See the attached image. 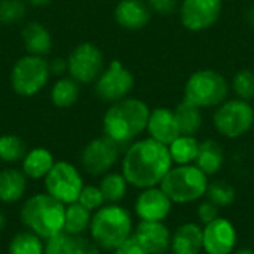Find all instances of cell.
Returning a JSON list of instances; mask_svg holds the SVG:
<instances>
[{
	"mask_svg": "<svg viewBox=\"0 0 254 254\" xmlns=\"http://www.w3.org/2000/svg\"><path fill=\"white\" fill-rule=\"evenodd\" d=\"M238 244V232L226 217L202 226V250L205 254H234Z\"/></svg>",
	"mask_w": 254,
	"mask_h": 254,
	"instance_id": "13",
	"label": "cell"
},
{
	"mask_svg": "<svg viewBox=\"0 0 254 254\" xmlns=\"http://www.w3.org/2000/svg\"><path fill=\"white\" fill-rule=\"evenodd\" d=\"M91 220H92V213L86 210L83 205H80L79 202L65 205L63 232L68 234L73 238L85 237L89 232Z\"/></svg>",
	"mask_w": 254,
	"mask_h": 254,
	"instance_id": "24",
	"label": "cell"
},
{
	"mask_svg": "<svg viewBox=\"0 0 254 254\" xmlns=\"http://www.w3.org/2000/svg\"><path fill=\"white\" fill-rule=\"evenodd\" d=\"M232 89L237 98L250 101L254 98V73L252 70H240L232 79Z\"/></svg>",
	"mask_w": 254,
	"mask_h": 254,
	"instance_id": "32",
	"label": "cell"
},
{
	"mask_svg": "<svg viewBox=\"0 0 254 254\" xmlns=\"http://www.w3.org/2000/svg\"><path fill=\"white\" fill-rule=\"evenodd\" d=\"M229 94V83L223 74L216 70L204 68L195 71L185 85L183 100L190 104L205 109V107H219L226 101Z\"/></svg>",
	"mask_w": 254,
	"mask_h": 254,
	"instance_id": "6",
	"label": "cell"
},
{
	"mask_svg": "<svg viewBox=\"0 0 254 254\" xmlns=\"http://www.w3.org/2000/svg\"><path fill=\"white\" fill-rule=\"evenodd\" d=\"M247 19H249V22H250V25L254 27V6L249 10V13H247Z\"/></svg>",
	"mask_w": 254,
	"mask_h": 254,
	"instance_id": "43",
	"label": "cell"
},
{
	"mask_svg": "<svg viewBox=\"0 0 254 254\" xmlns=\"http://www.w3.org/2000/svg\"><path fill=\"white\" fill-rule=\"evenodd\" d=\"M152 16V10L143 0H121L115 9L116 22L127 30L144 28Z\"/></svg>",
	"mask_w": 254,
	"mask_h": 254,
	"instance_id": "18",
	"label": "cell"
},
{
	"mask_svg": "<svg viewBox=\"0 0 254 254\" xmlns=\"http://www.w3.org/2000/svg\"><path fill=\"white\" fill-rule=\"evenodd\" d=\"M131 213L121 204H106L95 213L89 226V238L101 252H115L134 234Z\"/></svg>",
	"mask_w": 254,
	"mask_h": 254,
	"instance_id": "3",
	"label": "cell"
},
{
	"mask_svg": "<svg viewBox=\"0 0 254 254\" xmlns=\"http://www.w3.org/2000/svg\"><path fill=\"white\" fill-rule=\"evenodd\" d=\"M45 192L64 205L77 202L85 186L80 170L68 161H57L49 174L43 179Z\"/></svg>",
	"mask_w": 254,
	"mask_h": 254,
	"instance_id": "9",
	"label": "cell"
},
{
	"mask_svg": "<svg viewBox=\"0 0 254 254\" xmlns=\"http://www.w3.org/2000/svg\"><path fill=\"white\" fill-rule=\"evenodd\" d=\"M30 3H33V4H36V6H43V4H46L49 0H28Z\"/></svg>",
	"mask_w": 254,
	"mask_h": 254,
	"instance_id": "44",
	"label": "cell"
},
{
	"mask_svg": "<svg viewBox=\"0 0 254 254\" xmlns=\"http://www.w3.org/2000/svg\"><path fill=\"white\" fill-rule=\"evenodd\" d=\"M74 238L65 232H60L45 240V254H73Z\"/></svg>",
	"mask_w": 254,
	"mask_h": 254,
	"instance_id": "34",
	"label": "cell"
},
{
	"mask_svg": "<svg viewBox=\"0 0 254 254\" xmlns=\"http://www.w3.org/2000/svg\"><path fill=\"white\" fill-rule=\"evenodd\" d=\"M210 177L195 164L173 165L159 185L173 204H193L205 198Z\"/></svg>",
	"mask_w": 254,
	"mask_h": 254,
	"instance_id": "5",
	"label": "cell"
},
{
	"mask_svg": "<svg viewBox=\"0 0 254 254\" xmlns=\"http://www.w3.org/2000/svg\"><path fill=\"white\" fill-rule=\"evenodd\" d=\"M27 153L25 143L15 134L0 135V161L4 164H16Z\"/></svg>",
	"mask_w": 254,
	"mask_h": 254,
	"instance_id": "30",
	"label": "cell"
},
{
	"mask_svg": "<svg viewBox=\"0 0 254 254\" xmlns=\"http://www.w3.org/2000/svg\"><path fill=\"white\" fill-rule=\"evenodd\" d=\"M146 131L149 132V137L155 141L170 146L180 135L174 110L167 107H158L155 110H150Z\"/></svg>",
	"mask_w": 254,
	"mask_h": 254,
	"instance_id": "17",
	"label": "cell"
},
{
	"mask_svg": "<svg viewBox=\"0 0 254 254\" xmlns=\"http://www.w3.org/2000/svg\"><path fill=\"white\" fill-rule=\"evenodd\" d=\"M171 254H201L202 250V226L195 222L180 225L171 235Z\"/></svg>",
	"mask_w": 254,
	"mask_h": 254,
	"instance_id": "19",
	"label": "cell"
},
{
	"mask_svg": "<svg viewBox=\"0 0 254 254\" xmlns=\"http://www.w3.org/2000/svg\"><path fill=\"white\" fill-rule=\"evenodd\" d=\"M77 202L80 205H83L86 210H89L91 213H95L103 205H106L104 195H103L98 185H85L80 195H79Z\"/></svg>",
	"mask_w": 254,
	"mask_h": 254,
	"instance_id": "33",
	"label": "cell"
},
{
	"mask_svg": "<svg viewBox=\"0 0 254 254\" xmlns=\"http://www.w3.org/2000/svg\"><path fill=\"white\" fill-rule=\"evenodd\" d=\"M199 143L195 135H179L170 146V155L174 165H189L195 164L199 152Z\"/></svg>",
	"mask_w": 254,
	"mask_h": 254,
	"instance_id": "26",
	"label": "cell"
},
{
	"mask_svg": "<svg viewBox=\"0 0 254 254\" xmlns=\"http://www.w3.org/2000/svg\"><path fill=\"white\" fill-rule=\"evenodd\" d=\"M146 3L152 12L164 15V16L171 15L173 12H176V7H177V0H147Z\"/></svg>",
	"mask_w": 254,
	"mask_h": 254,
	"instance_id": "38",
	"label": "cell"
},
{
	"mask_svg": "<svg viewBox=\"0 0 254 254\" xmlns=\"http://www.w3.org/2000/svg\"><path fill=\"white\" fill-rule=\"evenodd\" d=\"M104 70V55L101 49L89 42L77 45L67 58V71L77 83H95Z\"/></svg>",
	"mask_w": 254,
	"mask_h": 254,
	"instance_id": "11",
	"label": "cell"
},
{
	"mask_svg": "<svg viewBox=\"0 0 254 254\" xmlns=\"http://www.w3.org/2000/svg\"><path fill=\"white\" fill-rule=\"evenodd\" d=\"M25 15V4L21 0H0V22L13 24Z\"/></svg>",
	"mask_w": 254,
	"mask_h": 254,
	"instance_id": "35",
	"label": "cell"
},
{
	"mask_svg": "<svg viewBox=\"0 0 254 254\" xmlns=\"http://www.w3.org/2000/svg\"><path fill=\"white\" fill-rule=\"evenodd\" d=\"M122 146L109 138L107 135L91 140L82 150L80 164L86 174L92 177H101L113 170L118 164Z\"/></svg>",
	"mask_w": 254,
	"mask_h": 254,
	"instance_id": "10",
	"label": "cell"
},
{
	"mask_svg": "<svg viewBox=\"0 0 254 254\" xmlns=\"http://www.w3.org/2000/svg\"><path fill=\"white\" fill-rule=\"evenodd\" d=\"M205 198L213 204H216L219 208H225L234 204L237 198V192L235 188L226 180H214L210 182Z\"/></svg>",
	"mask_w": 254,
	"mask_h": 254,
	"instance_id": "31",
	"label": "cell"
},
{
	"mask_svg": "<svg viewBox=\"0 0 254 254\" xmlns=\"http://www.w3.org/2000/svg\"><path fill=\"white\" fill-rule=\"evenodd\" d=\"M173 165L168 146L147 137L135 140L125 147L121 173L129 186L141 190L159 186Z\"/></svg>",
	"mask_w": 254,
	"mask_h": 254,
	"instance_id": "1",
	"label": "cell"
},
{
	"mask_svg": "<svg viewBox=\"0 0 254 254\" xmlns=\"http://www.w3.org/2000/svg\"><path fill=\"white\" fill-rule=\"evenodd\" d=\"M167 254H168V253H167Z\"/></svg>",
	"mask_w": 254,
	"mask_h": 254,
	"instance_id": "45",
	"label": "cell"
},
{
	"mask_svg": "<svg viewBox=\"0 0 254 254\" xmlns=\"http://www.w3.org/2000/svg\"><path fill=\"white\" fill-rule=\"evenodd\" d=\"M132 88L134 76L119 60H113L95 80V94L100 100L107 103H116L127 98Z\"/></svg>",
	"mask_w": 254,
	"mask_h": 254,
	"instance_id": "12",
	"label": "cell"
},
{
	"mask_svg": "<svg viewBox=\"0 0 254 254\" xmlns=\"http://www.w3.org/2000/svg\"><path fill=\"white\" fill-rule=\"evenodd\" d=\"M6 225H7V219H6V214L0 210V235L1 232L6 229Z\"/></svg>",
	"mask_w": 254,
	"mask_h": 254,
	"instance_id": "41",
	"label": "cell"
},
{
	"mask_svg": "<svg viewBox=\"0 0 254 254\" xmlns=\"http://www.w3.org/2000/svg\"><path fill=\"white\" fill-rule=\"evenodd\" d=\"M173 232L165 222H138L134 237L147 254H167L170 252Z\"/></svg>",
	"mask_w": 254,
	"mask_h": 254,
	"instance_id": "16",
	"label": "cell"
},
{
	"mask_svg": "<svg viewBox=\"0 0 254 254\" xmlns=\"http://www.w3.org/2000/svg\"><path fill=\"white\" fill-rule=\"evenodd\" d=\"M79 98V83L71 77L58 79L51 89V101L58 109L71 107Z\"/></svg>",
	"mask_w": 254,
	"mask_h": 254,
	"instance_id": "29",
	"label": "cell"
},
{
	"mask_svg": "<svg viewBox=\"0 0 254 254\" xmlns=\"http://www.w3.org/2000/svg\"><path fill=\"white\" fill-rule=\"evenodd\" d=\"M7 254H45V240L28 229L19 231L10 238Z\"/></svg>",
	"mask_w": 254,
	"mask_h": 254,
	"instance_id": "28",
	"label": "cell"
},
{
	"mask_svg": "<svg viewBox=\"0 0 254 254\" xmlns=\"http://www.w3.org/2000/svg\"><path fill=\"white\" fill-rule=\"evenodd\" d=\"M49 63V71L51 74H63L64 71H67V60L63 58H54Z\"/></svg>",
	"mask_w": 254,
	"mask_h": 254,
	"instance_id": "40",
	"label": "cell"
},
{
	"mask_svg": "<svg viewBox=\"0 0 254 254\" xmlns=\"http://www.w3.org/2000/svg\"><path fill=\"white\" fill-rule=\"evenodd\" d=\"M149 116V106L138 98L127 97L121 101L112 103L103 118L104 135L122 147H127L146 131Z\"/></svg>",
	"mask_w": 254,
	"mask_h": 254,
	"instance_id": "2",
	"label": "cell"
},
{
	"mask_svg": "<svg viewBox=\"0 0 254 254\" xmlns=\"http://www.w3.org/2000/svg\"><path fill=\"white\" fill-rule=\"evenodd\" d=\"M22 42L30 55L45 57L52 49V36L40 22H28L22 28Z\"/></svg>",
	"mask_w": 254,
	"mask_h": 254,
	"instance_id": "22",
	"label": "cell"
},
{
	"mask_svg": "<svg viewBox=\"0 0 254 254\" xmlns=\"http://www.w3.org/2000/svg\"><path fill=\"white\" fill-rule=\"evenodd\" d=\"M113 254H147L146 250L141 247V244L135 240L134 234L132 237H129L125 243H122L115 252Z\"/></svg>",
	"mask_w": 254,
	"mask_h": 254,
	"instance_id": "39",
	"label": "cell"
},
{
	"mask_svg": "<svg viewBox=\"0 0 254 254\" xmlns=\"http://www.w3.org/2000/svg\"><path fill=\"white\" fill-rule=\"evenodd\" d=\"M196 217H198L199 223L202 226H205V225L214 222L217 217H220V208L205 198L199 202V205L196 208Z\"/></svg>",
	"mask_w": 254,
	"mask_h": 254,
	"instance_id": "36",
	"label": "cell"
},
{
	"mask_svg": "<svg viewBox=\"0 0 254 254\" xmlns=\"http://www.w3.org/2000/svg\"><path fill=\"white\" fill-rule=\"evenodd\" d=\"M28 186V179L18 168L0 170V204L10 205L19 202Z\"/></svg>",
	"mask_w": 254,
	"mask_h": 254,
	"instance_id": "20",
	"label": "cell"
},
{
	"mask_svg": "<svg viewBox=\"0 0 254 254\" xmlns=\"http://www.w3.org/2000/svg\"><path fill=\"white\" fill-rule=\"evenodd\" d=\"M54 155L46 147H34L27 150L25 156L21 161V171L28 180H43L52 167L55 165Z\"/></svg>",
	"mask_w": 254,
	"mask_h": 254,
	"instance_id": "21",
	"label": "cell"
},
{
	"mask_svg": "<svg viewBox=\"0 0 254 254\" xmlns=\"http://www.w3.org/2000/svg\"><path fill=\"white\" fill-rule=\"evenodd\" d=\"M213 124L222 137L240 138L254 127V109L250 101L240 98L226 100L217 107Z\"/></svg>",
	"mask_w": 254,
	"mask_h": 254,
	"instance_id": "7",
	"label": "cell"
},
{
	"mask_svg": "<svg viewBox=\"0 0 254 254\" xmlns=\"http://www.w3.org/2000/svg\"><path fill=\"white\" fill-rule=\"evenodd\" d=\"M51 76L49 63L43 57H21L10 71V83L13 91L21 97H33L39 94L48 83Z\"/></svg>",
	"mask_w": 254,
	"mask_h": 254,
	"instance_id": "8",
	"label": "cell"
},
{
	"mask_svg": "<svg viewBox=\"0 0 254 254\" xmlns=\"http://www.w3.org/2000/svg\"><path fill=\"white\" fill-rule=\"evenodd\" d=\"M234 254H254V250L253 249H249V247H244V249L237 250Z\"/></svg>",
	"mask_w": 254,
	"mask_h": 254,
	"instance_id": "42",
	"label": "cell"
},
{
	"mask_svg": "<svg viewBox=\"0 0 254 254\" xmlns=\"http://www.w3.org/2000/svg\"><path fill=\"white\" fill-rule=\"evenodd\" d=\"M174 116L182 135H196L202 127V113L201 109L183 100L174 109Z\"/></svg>",
	"mask_w": 254,
	"mask_h": 254,
	"instance_id": "25",
	"label": "cell"
},
{
	"mask_svg": "<svg viewBox=\"0 0 254 254\" xmlns=\"http://www.w3.org/2000/svg\"><path fill=\"white\" fill-rule=\"evenodd\" d=\"M173 207V201L161 186L141 189L134 201V213L138 222H165Z\"/></svg>",
	"mask_w": 254,
	"mask_h": 254,
	"instance_id": "15",
	"label": "cell"
},
{
	"mask_svg": "<svg viewBox=\"0 0 254 254\" xmlns=\"http://www.w3.org/2000/svg\"><path fill=\"white\" fill-rule=\"evenodd\" d=\"M65 205L46 192L28 196L19 210V219L25 229L48 240L64 229Z\"/></svg>",
	"mask_w": 254,
	"mask_h": 254,
	"instance_id": "4",
	"label": "cell"
},
{
	"mask_svg": "<svg viewBox=\"0 0 254 254\" xmlns=\"http://www.w3.org/2000/svg\"><path fill=\"white\" fill-rule=\"evenodd\" d=\"M225 164V152L216 140H204L199 143L198 158L195 165L202 170L208 177L216 176Z\"/></svg>",
	"mask_w": 254,
	"mask_h": 254,
	"instance_id": "23",
	"label": "cell"
},
{
	"mask_svg": "<svg viewBox=\"0 0 254 254\" xmlns=\"http://www.w3.org/2000/svg\"><path fill=\"white\" fill-rule=\"evenodd\" d=\"M98 186L104 195L106 204H121V201L127 196L129 188L124 174L118 171H110L101 176Z\"/></svg>",
	"mask_w": 254,
	"mask_h": 254,
	"instance_id": "27",
	"label": "cell"
},
{
	"mask_svg": "<svg viewBox=\"0 0 254 254\" xmlns=\"http://www.w3.org/2000/svg\"><path fill=\"white\" fill-rule=\"evenodd\" d=\"M222 13V0H183L180 19L185 28L202 31L213 27Z\"/></svg>",
	"mask_w": 254,
	"mask_h": 254,
	"instance_id": "14",
	"label": "cell"
},
{
	"mask_svg": "<svg viewBox=\"0 0 254 254\" xmlns=\"http://www.w3.org/2000/svg\"><path fill=\"white\" fill-rule=\"evenodd\" d=\"M73 254H101L100 247L88 237L74 238Z\"/></svg>",
	"mask_w": 254,
	"mask_h": 254,
	"instance_id": "37",
	"label": "cell"
}]
</instances>
